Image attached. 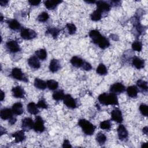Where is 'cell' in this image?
<instances>
[{
	"label": "cell",
	"mask_w": 148,
	"mask_h": 148,
	"mask_svg": "<svg viewBox=\"0 0 148 148\" xmlns=\"http://www.w3.org/2000/svg\"><path fill=\"white\" fill-rule=\"evenodd\" d=\"M99 102L104 105H118L119 101L116 94L113 93H102L98 97Z\"/></svg>",
	"instance_id": "obj_1"
},
{
	"label": "cell",
	"mask_w": 148,
	"mask_h": 148,
	"mask_svg": "<svg viewBox=\"0 0 148 148\" xmlns=\"http://www.w3.org/2000/svg\"><path fill=\"white\" fill-rule=\"evenodd\" d=\"M78 125L82 128L83 132L87 135H92L95 130V127L86 119H80L78 121Z\"/></svg>",
	"instance_id": "obj_2"
},
{
	"label": "cell",
	"mask_w": 148,
	"mask_h": 148,
	"mask_svg": "<svg viewBox=\"0 0 148 148\" xmlns=\"http://www.w3.org/2000/svg\"><path fill=\"white\" fill-rule=\"evenodd\" d=\"M21 36L25 40H30L36 36V33L32 29L29 28H23L20 33Z\"/></svg>",
	"instance_id": "obj_3"
},
{
	"label": "cell",
	"mask_w": 148,
	"mask_h": 148,
	"mask_svg": "<svg viewBox=\"0 0 148 148\" xmlns=\"http://www.w3.org/2000/svg\"><path fill=\"white\" fill-rule=\"evenodd\" d=\"M12 75L13 78L18 80L24 81L25 82H28V79L24 76V73L22 72L21 70L18 68H14L12 71Z\"/></svg>",
	"instance_id": "obj_4"
},
{
	"label": "cell",
	"mask_w": 148,
	"mask_h": 148,
	"mask_svg": "<svg viewBox=\"0 0 148 148\" xmlns=\"http://www.w3.org/2000/svg\"><path fill=\"white\" fill-rule=\"evenodd\" d=\"M33 128L36 132H42L45 130L44 121L41 117L37 116L35 119V121L34 123Z\"/></svg>",
	"instance_id": "obj_5"
},
{
	"label": "cell",
	"mask_w": 148,
	"mask_h": 148,
	"mask_svg": "<svg viewBox=\"0 0 148 148\" xmlns=\"http://www.w3.org/2000/svg\"><path fill=\"white\" fill-rule=\"evenodd\" d=\"M125 86L121 83H115L110 87V91L114 94H120L125 91Z\"/></svg>",
	"instance_id": "obj_6"
},
{
	"label": "cell",
	"mask_w": 148,
	"mask_h": 148,
	"mask_svg": "<svg viewBox=\"0 0 148 148\" xmlns=\"http://www.w3.org/2000/svg\"><path fill=\"white\" fill-rule=\"evenodd\" d=\"M63 101L64 104L68 108L71 109H74L76 107V102L74 98L69 94L64 95L63 98Z\"/></svg>",
	"instance_id": "obj_7"
},
{
	"label": "cell",
	"mask_w": 148,
	"mask_h": 148,
	"mask_svg": "<svg viewBox=\"0 0 148 148\" xmlns=\"http://www.w3.org/2000/svg\"><path fill=\"white\" fill-rule=\"evenodd\" d=\"M6 46L7 49L11 53H17L20 50V47L15 40H9L6 42Z\"/></svg>",
	"instance_id": "obj_8"
},
{
	"label": "cell",
	"mask_w": 148,
	"mask_h": 148,
	"mask_svg": "<svg viewBox=\"0 0 148 148\" xmlns=\"http://www.w3.org/2000/svg\"><path fill=\"white\" fill-rule=\"evenodd\" d=\"M89 36L90 38L92 39V42L95 43V44H98V43L102 40L103 38V36L100 34V32L96 30V29H93L90 31L89 32Z\"/></svg>",
	"instance_id": "obj_9"
},
{
	"label": "cell",
	"mask_w": 148,
	"mask_h": 148,
	"mask_svg": "<svg viewBox=\"0 0 148 148\" xmlns=\"http://www.w3.org/2000/svg\"><path fill=\"white\" fill-rule=\"evenodd\" d=\"M111 117H112V120H113L118 123H121L123 120L121 112L120 109H119L117 108H116L112 111Z\"/></svg>",
	"instance_id": "obj_10"
},
{
	"label": "cell",
	"mask_w": 148,
	"mask_h": 148,
	"mask_svg": "<svg viewBox=\"0 0 148 148\" xmlns=\"http://www.w3.org/2000/svg\"><path fill=\"white\" fill-rule=\"evenodd\" d=\"M34 121L30 117H25L22 120L21 127L24 131H28L33 128Z\"/></svg>",
	"instance_id": "obj_11"
},
{
	"label": "cell",
	"mask_w": 148,
	"mask_h": 148,
	"mask_svg": "<svg viewBox=\"0 0 148 148\" xmlns=\"http://www.w3.org/2000/svg\"><path fill=\"white\" fill-rule=\"evenodd\" d=\"M13 96L16 98H23L25 95V91L20 86H16L12 88V90Z\"/></svg>",
	"instance_id": "obj_12"
},
{
	"label": "cell",
	"mask_w": 148,
	"mask_h": 148,
	"mask_svg": "<svg viewBox=\"0 0 148 148\" xmlns=\"http://www.w3.org/2000/svg\"><path fill=\"white\" fill-rule=\"evenodd\" d=\"M117 134L120 140H124L128 137V131L126 128L123 125L120 124L117 128Z\"/></svg>",
	"instance_id": "obj_13"
},
{
	"label": "cell",
	"mask_w": 148,
	"mask_h": 148,
	"mask_svg": "<svg viewBox=\"0 0 148 148\" xmlns=\"http://www.w3.org/2000/svg\"><path fill=\"white\" fill-rule=\"evenodd\" d=\"M28 64L30 67L34 69H38L40 66V63L38 58L35 56H32L28 58Z\"/></svg>",
	"instance_id": "obj_14"
},
{
	"label": "cell",
	"mask_w": 148,
	"mask_h": 148,
	"mask_svg": "<svg viewBox=\"0 0 148 148\" xmlns=\"http://www.w3.org/2000/svg\"><path fill=\"white\" fill-rule=\"evenodd\" d=\"M97 9L100 10L101 12H108L110 9V4L106 2L102 1H98L96 2Z\"/></svg>",
	"instance_id": "obj_15"
},
{
	"label": "cell",
	"mask_w": 148,
	"mask_h": 148,
	"mask_svg": "<svg viewBox=\"0 0 148 148\" xmlns=\"http://www.w3.org/2000/svg\"><path fill=\"white\" fill-rule=\"evenodd\" d=\"M13 111L9 108H4L1 110L0 116L3 120L10 119L13 117Z\"/></svg>",
	"instance_id": "obj_16"
},
{
	"label": "cell",
	"mask_w": 148,
	"mask_h": 148,
	"mask_svg": "<svg viewBox=\"0 0 148 148\" xmlns=\"http://www.w3.org/2000/svg\"><path fill=\"white\" fill-rule=\"evenodd\" d=\"M61 68V65L58 60L56 59H52L50 62L49 65V69L50 71L53 72H57Z\"/></svg>",
	"instance_id": "obj_17"
},
{
	"label": "cell",
	"mask_w": 148,
	"mask_h": 148,
	"mask_svg": "<svg viewBox=\"0 0 148 148\" xmlns=\"http://www.w3.org/2000/svg\"><path fill=\"white\" fill-rule=\"evenodd\" d=\"M12 136L14 138V141L16 143H19L21 142L23 140H25V136L24 134V130H21V131H18L14 134H12Z\"/></svg>",
	"instance_id": "obj_18"
},
{
	"label": "cell",
	"mask_w": 148,
	"mask_h": 148,
	"mask_svg": "<svg viewBox=\"0 0 148 148\" xmlns=\"http://www.w3.org/2000/svg\"><path fill=\"white\" fill-rule=\"evenodd\" d=\"M12 111L16 115H21L24 112L23 105L20 102H16L12 106Z\"/></svg>",
	"instance_id": "obj_19"
},
{
	"label": "cell",
	"mask_w": 148,
	"mask_h": 148,
	"mask_svg": "<svg viewBox=\"0 0 148 148\" xmlns=\"http://www.w3.org/2000/svg\"><path fill=\"white\" fill-rule=\"evenodd\" d=\"M132 64L136 69H142L145 66L144 61L138 57H133L132 60Z\"/></svg>",
	"instance_id": "obj_20"
},
{
	"label": "cell",
	"mask_w": 148,
	"mask_h": 148,
	"mask_svg": "<svg viewBox=\"0 0 148 148\" xmlns=\"http://www.w3.org/2000/svg\"><path fill=\"white\" fill-rule=\"evenodd\" d=\"M62 1H51V0H48L46 1L44 3L45 6L47 9L49 10H53L56 8L57 5L59 3H60Z\"/></svg>",
	"instance_id": "obj_21"
},
{
	"label": "cell",
	"mask_w": 148,
	"mask_h": 148,
	"mask_svg": "<svg viewBox=\"0 0 148 148\" xmlns=\"http://www.w3.org/2000/svg\"><path fill=\"white\" fill-rule=\"evenodd\" d=\"M84 61L80 57L77 56L73 57L71 60V63L72 65L76 68H80L82 67Z\"/></svg>",
	"instance_id": "obj_22"
},
{
	"label": "cell",
	"mask_w": 148,
	"mask_h": 148,
	"mask_svg": "<svg viewBox=\"0 0 148 148\" xmlns=\"http://www.w3.org/2000/svg\"><path fill=\"white\" fill-rule=\"evenodd\" d=\"M138 88L135 86H131L127 88L128 95L131 98H135L138 95Z\"/></svg>",
	"instance_id": "obj_23"
},
{
	"label": "cell",
	"mask_w": 148,
	"mask_h": 148,
	"mask_svg": "<svg viewBox=\"0 0 148 148\" xmlns=\"http://www.w3.org/2000/svg\"><path fill=\"white\" fill-rule=\"evenodd\" d=\"M38 107L34 102H29L27 105V110L31 114H36L39 112Z\"/></svg>",
	"instance_id": "obj_24"
},
{
	"label": "cell",
	"mask_w": 148,
	"mask_h": 148,
	"mask_svg": "<svg viewBox=\"0 0 148 148\" xmlns=\"http://www.w3.org/2000/svg\"><path fill=\"white\" fill-rule=\"evenodd\" d=\"M34 86L38 89L45 90L47 87V83L43 80L39 78H36L34 80Z\"/></svg>",
	"instance_id": "obj_25"
},
{
	"label": "cell",
	"mask_w": 148,
	"mask_h": 148,
	"mask_svg": "<svg viewBox=\"0 0 148 148\" xmlns=\"http://www.w3.org/2000/svg\"><path fill=\"white\" fill-rule=\"evenodd\" d=\"M8 24L9 25V27L14 31L16 30H18L21 28V25L19 23V22H18L17 20H9L8 21Z\"/></svg>",
	"instance_id": "obj_26"
},
{
	"label": "cell",
	"mask_w": 148,
	"mask_h": 148,
	"mask_svg": "<svg viewBox=\"0 0 148 148\" xmlns=\"http://www.w3.org/2000/svg\"><path fill=\"white\" fill-rule=\"evenodd\" d=\"M36 56L41 60H45L47 57V52L45 49H41L35 51Z\"/></svg>",
	"instance_id": "obj_27"
},
{
	"label": "cell",
	"mask_w": 148,
	"mask_h": 148,
	"mask_svg": "<svg viewBox=\"0 0 148 148\" xmlns=\"http://www.w3.org/2000/svg\"><path fill=\"white\" fill-rule=\"evenodd\" d=\"M101 17H102V12L97 9L95 10H94L91 14V19L92 21H98L101 18Z\"/></svg>",
	"instance_id": "obj_28"
},
{
	"label": "cell",
	"mask_w": 148,
	"mask_h": 148,
	"mask_svg": "<svg viewBox=\"0 0 148 148\" xmlns=\"http://www.w3.org/2000/svg\"><path fill=\"white\" fill-rule=\"evenodd\" d=\"M64 96V93L63 90H57L55 92H54V93L53 94V98L55 100V101H60L63 99Z\"/></svg>",
	"instance_id": "obj_29"
},
{
	"label": "cell",
	"mask_w": 148,
	"mask_h": 148,
	"mask_svg": "<svg viewBox=\"0 0 148 148\" xmlns=\"http://www.w3.org/2000/svg\"><path fill=\"white\" fill-rule=\"evenodd\" d=\"M96 140L101 145H103L106 140V136L102 132H98L96 135Z\"/></svg>",
	"instance_id": "obj_30"
},
{
	"label": "cell",
	"mask_w": 148,
	"mask_h": 148,
	"mask_svg": "<svg viewBox=\"0 0 148 148\" xmlns=\"http://www.w3.org/2000/svg\"><path fill=\"white\" fill-rule=\"evenodd\" d=\"M47 83V86L49 88V89L51 90H56L58 88V83L57 81L53 80V79H50L47 81L46 82Z\"/></svg>",
	"instance_id": "obj_31"
},
{
	"label": "cell",
	"mask_w": 148,
	"mask_h": 148,
	"mask_svg": "<svg viewBox=\"0 0 148 148\" xmlns=\"http://www.w3.org/2000/svg\"><path fill=\"white\" fill-rule=\"evenodd\" d=\"M96 72L98 74H99L100 75H105L108 73L107 68L105 66V65H103V64H99V65L98 66V67L96 69Z\"/></svg>",
	"instance_id": "obj_32"
},
{
	"label": "cell",
	"mask_w": 148,
	"mask_h": 148,
	"mask_svg": "<svg viewBox=\"0 0 148 148\" xmlns=\"http://www.w3.org/2000/svg\"><path fill=\"white\" fill-rule=\"evenodd\" d=\"M136 84L137 86L141 90H142L143 91L147 92V82L142 80V79H139L136 82Z\"/></svg>",
	"instance_id": "obj_33"
},
{
	"label": "cell",
	"mask_w": 148,
	"mask_h": 148,
	"mask_svg": "<svg viewBox=\"0 0 148 148\" xmlns=\"http://www.w3.org/2000/svg\"><path fill=\"white\" fill-rule=\"evenodd\" d=\"M98 45L100 48L102 49H105L110 46V43H109V41L103 36L102 40L98 43Z\"/></svg>",
	"instance_id": "obj_34"
},
{
	"label": "cell",
	"mask_w": 148,
	"mask_h": 148,
	"mask_svg": "<svg viewBox=\"0 0 148 148\" xmlns=\"http://www.w3.org/2000/svg\"><path fill=\"white\" fill-rule=\"evenodd\" d=\"M49 17V16L48 13L47 12H43L41 13L38 16L37 19L40 22H45V21H46L48 20Z\"/></svg>",
	"instance_id": "obj_35"
},
{
	"label": "cell",
	"mask_w": 148,
	"mask_h": 148,
	"mask_svg": "<svg viewBox=\"0 0 148 148\" xmlns=\"http://www.w3.org/2000/svg\"><path fill=\"white\" fill-rule=\"evenodd\" d=\"M99 127L102 130H109L111 127V123L110 120H105L100 123Z\"/></svg>",
	"instance_id": "obj_36"
},
{
	"label": "cell",
	"mask_w": 148,
	"mask_h": 148,
	"mask_svg": "<svg viewBox=\"0 0 148 148\" xmlns=\"http://www.w3.org/2000/svg\"><path fill=\"white\" fill-rule=\"evenodd\" d=\"M132 48L136 51H140L142 49V45L139 41H135L132 44Z\"/></svg>",
	"instance_id": "obj_37"
},
{
	"label": "cell",
	"mask_w": 148,
	"mask_h": 148,
	"mask_svg": "<svg viewBox=\"0 0 148 148\" xmlns=\"http://www.w3.org/2000/svg\"><path fill=\"white\" fill-rule=\"evenodd\" d=\"M66 27L68 32L70 35H73L76 32V27L75 24H73L72 23H68V24H66Z\"/></svg>",
	"instance_id": "obj_38"
},
{
	"label": "cell",
	"mask_w": 148,
	"mask_h": 148,
	"mask_svg": "<svg viewBox=\"0 0 148 148\" xmlns=\"http://www.w3.org/2000/svg\"><path fill=\"white\" fill-rule=\"evenodd\" d=\"M46 32L51 34L54 38H56L59 33V30L56 28H48Z\"/></svg>",
	"instance_id": "obj_39"
},
{
	"label": "cell",
	"mask_w": 148,
	"mask_h": 148,
	"mask_svg": "<svg viewBox=\"0 0 148 148\" xmlns=\"http://www.w3.org/2000/svg\"><path fill=\"white\" fill-rule=\"evenodd\" d=\"M139 110L142 115L145 116H147L148 115V108L147 106L145 104H141L139 106Z\"/></svg>",
	"instance_id": "obj_40"
},
{
	"label": "cell",
	"mask_w": 148,
	"mask_h": 148,
	"mask_svg": "<svg viewBox=\"0 0 148 148\" xmlns=\"http://www.w3.org/2000/svg\"><path fill=\"white\" fill-rule=\"evenodd\" d=\"M37 106L38 108H42V109H47L48 108L47 104L46 103V101L43 99H41L38 101L37 103Z\"/></svg>",
	"instance_id": "obj_41"
},
{
	"label": "cell",
	"mask_w": 148,
	"mask_h": 148,
	"mask_svg": "<svg viewBox=\"0 0 148 148\" xmlns=\"http://www.w3.org/2000/svg\"><path fill=\"white\" fill-rule=\"evenodd\" d=\"M82 68L85 71H90L92 69V66L90 63H88L87 62H86V61H84L83 64L82 66Z\"/></svg>",
	"instance_id": "obj_42"
},
{
	"label": "cell",
	"mask_w": 148,
	"mask_h": 148,
	"mask_svg": "<svg viewBox=\"0 0 148 148\" xmlns=\"http://www.w3.org/2000/svg\"><path fill=\"white\" fill-rule=\"evenodd\" d=\"M62 147H71L72 146L70 144V142L67 139H65L64 141V143H63V145H62Z\"/></svg>",
	"instance_id": "obj_43"
},
{
	"label": "cell",
	"mask_w": 148,
	"mask_h": 148,
	"mask_svg": "<svg viewBox=\"0 0 148 148\" xmlns=\"http://www.w3.org/2000/svg\"><path fill=\"white\" fill-rule=\"evenodd\" d=\"M28 3H29L30 5H32V6H36L38 5L40 3V1H28Z\"/></svg>",
	"instance_id": "obj_44"
},
{
	"label": "cell",
	"mask_w": 148,
	"mask_h": 148,
	"mask_svg": "<svg viewBox=\"0 0 148 148\" xmlns=\"http://www.w3.org/2000/svg\"><path fill=\"white\" fill-rule=\"evenodd\" d=\"M9 123L11 124V125H13V124H14V123H15V122L16 121V118H14V117H12L11 119H9Z\"/></svg>",
	"instance_id": "obj_45"
},
{
	"label": "cell",
	"mask_w": 148,
	"mask_h": 148,
	"mask_svg": "<svg viewBox=\"0 0 148 148\" xmlns=\"http://www.w3.org/2000/svg\"><path fill=\"white\" fill-rule=\"evenodd\" d=\"M147 131H148L147 127H144V128H143V132L145 134L147 135Z\"/></svg>",
	"instance_id": "obj_46"
},
{
	"label": "cell",
	"mask_w": 148,
	"mask_h": 148,
	"mask_svg": "<svg viewBox=\"0 0 148 148\" xmlns=\"http://www.w3.org/2000/svg\"><path fill=\"white\" fill-rule=\"evenodd\" d=\"M8 3V1H0V3H1V5L2 6L5 5H6Z\"/></svg>",
	"instance_id": "obj_47"
},
{
	"label": "cell",
	"mask_w": 148,
	"mask_h": 148,
	"mask_svg": "<svg viewBox=\"0 0 148 148\" xmlns=\"http://www.w3.org/2000/svg\"><path fill=\"white\" fill-rule=\"evenodd\" d=\"M5 98V94L3 91H1V100L3 101Z\"/></svg>",
	"instance_id": "obj_48"
},
{
	"label": "cell",
	"mask_w": 148,
	"mask_h": 148,
	"mask_svg": "<svg viewBox=\"0 0 148 148\" xmlns=\"http://www.w3.org/2000/svg\"><path fill=\"white\" fill-rule=\"evenodd\" d=\"M87 3H95V1H86Z\"/></svg>",
	"instance_id": "obj_49"
},
{
	"label": "cell",
	"mask_w": 148,
	"mask_h": 148,
	"mask_svg": "<svg viewBox=\"0 0 148 148\" xmlns=\"http://www.w3.org/2000/svg\"><path fill=\"white\" fill-rule=\"evenodd\" d=\"M146 145H147V143H143V144H142V147H144V146H145Z\"/></svg>",
	"instance_id": "obj_50"
}]
</instances>
